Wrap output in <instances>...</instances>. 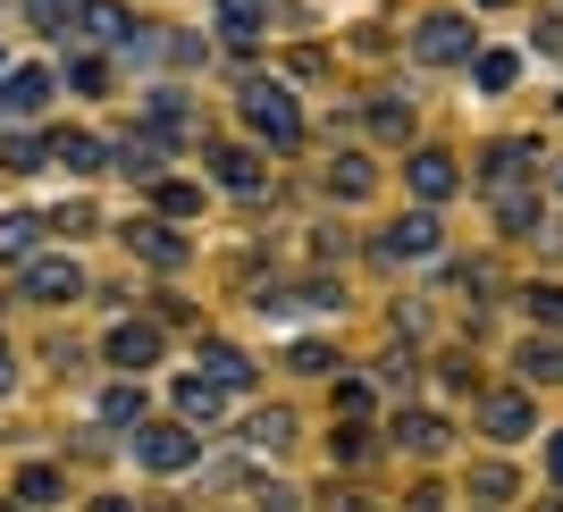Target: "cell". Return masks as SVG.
<instances>
[{
  "mask_svg": "<svg viewBox=\"0 0 563 512\" xmlns=\"http://www.w3.org/2000/svg\"><path fill=\"white\" fill-rule=\"evenodd\" d=\"M286 437H295V420H286V412H261L253 420V445H286Z\"/></svg>",
  "mask_w": 563,
  "mask_h": 512,
  "instance_id": "cell-30",
  "label": "cell"
},
{
  "mask_svg": "<svg viewBox=\"0 0 563 512\" xmlns=\"http://www.w3.org/2000/svg\"><path fill=\"white\" fill-rule=\"evenodd\" d=\"M479 420H488V437H530V403H521V396H488Z\"/></svg>",
  "mask_w": 563,
  "mask_h": 512,
  "instance_id": "cell-15",
  "label": "cell"
},
{
  "mask_svg": "<svg viewBox=\"0 0 563 512\" xmlns=\"http://www.w3.org/2000/svg\"><path fill=\"white\" fill-rule=\"evenodd\" d=\"M521 168H530V143H496L488 160H479V186H488V193H514Z\"/></svg>",
  "mask_w": 563,
  "mask_h": 512,
  "instance_id": "cell-9",
  "label": "cell"
},
{
  "mask_svg": "<svg viewBox=\"0 0 563 512\" xmlns=\"http://www.w3.org/2000/svg\"><path fill=\"white\" fill-rule=\"evenodd\" d=\"M51 101V68H9L0 76V118H34Z\"/></svg>",
  "mask_w": 563,
  "mask_h": 512,
  "instance_id": "cell-7",
  "label": "cell"
},
{
  "mask_svg": "<svg viewBox=\"0 0 563 512\" xmlns=\"http://www.w3.org/2000/svg\"><path fill=\"white\" fill-rule=\"evenodd\" d=\"M555 186H563V168H555Z\"/></svg>",
  "mask_w": 563,
  "mask_h": 512,
  "instance_id": "cell-37",
  "label": "cell"
},
{
  "mask_svg": "<svg viewBox=\"0 0 563 512\" xmlns=\"http://www.w3.org/2000/svg\"><path fill=\"white\" fill-rule=\"evenodd\" d=\"M396 437L412 445V454H438V445H446L454 428H446V420H438V412H404V420H396Z\"/></svg>",
  "mask_w": 563,
  "mask_h": 512,
  "instance_id": "cell-13",
  "label": "cell"
},
{
  "mask_svg": "<svg viewBox=\"0 0 563 512\" xmlns=\"http://www.w3.org/2000/svg\"><path fill=\"white\" fill-rule=\"evenodd\" d=\"M34 235H43V219H25V210H18V219H0V260H25V253H34Z\"/></svg>",
  "mask_w": 563,
  "mask_h": 512,
  "instance_id": "cell-19",
  "label": "cell"
},
{
  "mask_svg": "<svg viewBox=\"0 0 563 512\" xmlns=\"http://www.w3.org/2000/svg\"><path fill=\"white\" fill-rule=\"evenodd\" d=\"M471 43H479V34H471L463 18H446V9H438V18H421V34H412V51H421L429 68H454V59H471Z\"/></svg>",
  "mask_w": 563,
  "mask_h": 512,
  "instance_id": "cell-3",
  "label": "cell"
},
{
  "mask_svg": "<svg viewBox=\"0 0 563 512\" xmlns=\"http://www.w3.org/2000/svg\"><path fill=\"white\" fill-rule=\"evenodd\" d=\"M438 253V219H429V210H412V219H396V227L378 235V260H387V269H404V260H429Z\"/></svg>",
  "mask_w": 563,
  "mask_h": 512,
  "instance_id": "cell-4",
  "label": "cell"
},
{
  "mask_svg": "<svg viewBox=\"0 0 563 512\" xmlns=\"http://www.w3.org/2000/svg\"><path fill=\"white\" fill-rule=\"evenodd\" d=\"M152 135H186V110H177V93L152 101Z\"/></svg>",
  "mask_w": 563,
  "mask_h": 512,
  "instance_id": "cell-29",
  "label": "cell"
},
{
  "mask_svg": "<svg viewBox=\"0 0 563 512\" xmlns=\"http://www.w3.org/2000/svg\"><path fill=\"white\" fill-rule=\"evenodd\" d=\"M93 512H135V504H126V496H101V504Z\"/></svg>",
  "mask_w": 563,
  "mask_h": 512,
  "instance_id": "cell-35",
  "label": "cell"
},
{
  "mask_svg": "<svg viewBox=\"0 0 563 512\" xmlns=\"http://www.w3.org/2000/svg\"><path fill=\"white\" fill-rule=\"evenodd\" d=\"M202 370H211V387H219V396H235V387L253 378V361H244L235 345H202Z\"/></svg>",
  "mask_w": 563,
  "mask_h": 512,
  "instance_id": "cell-12",
  "label": "cell"
},
{
  "mask_svg": "<svg viewBox=\"0 0 563 512\" xmlns=\"http://www.w3.org/2000/svg\"><path fill=\"white\" fill-rule=\"evenodd\" d=\"M18 504H59V470H18Z\"/></svg>",
  "mask_w": 563,
  "mask_h": 512,
  "instance_id": "cell-20",
  "label": "cell"
},
{
  "mask_svg": "<svg viewBox=\"0 0 563 512\" xmlns=\"http://www.w3.org/2000/svg\"><path fill=\"white\" fill-rule=\"evenodd\" d=\"M521 303H530V320L563 327V286H530V294H521Z\"/></svg>",
  "mask_w": 563,
  "mask_h": 512,
  "instance_id": "cell-25",
  "label": "cell"
},
{
  "mask_svg": "<svg viewBox=\"0 0 563 512\" xmlns=\"http://www.w3.org/2000/svg\"><path fill=\"white\" fill-rule=\"evenodd\" d=\"M261 512H303V504H295L286 488H269V496H261Z\"/></svg>",
  "mask_w": 563,
  "mask_h": 512,
  "instance_id": "cell-32",
  "label": "cell"
},
{
  "mask_svg": "<svg viewBox=\"0 0 563 512\" xmlns=\"http://www.w3.org/2000/svg\"><path fill=\"white\" fill-rule=\"evenodd\" d=\"M244 126H253L261 143H303V118H295V93L286 85H244Z\"/></svg>",
  "mask_w": 563,
  "mask_h": 512,
  "instance_id": "cell-1",
  "label": "cell"
},
{
  "mask_svg": "<svg viewBox=\"0 0 563 512\" xmlns=\"http://www.w3.org/2000/svg\"><path fill=\"white\" fill-rule=\"evenodd\" d=\"M329 186H336V193H371V160H362V152H345V160L329 168Z\"/></svg>",
  "mask_w": 563,
  "mask_h": 512,
  "instance_id": "cell-24",
  "label": "cell"
},
{
  "mask_svg": "<svg viewBox=\"0 0 563 512\" xmlns=\"http://www.w3.org/2000/svg\"><path fill=\"white\" fill-rule=\"evenodd\" d=\"M371 126H378V135H404V126H412V101H396V93H387V101L371 110Z\"/></svg>",
  "mask_w": 563,
  "mask_h": 512,
  "instance_id": "cell-27",
  "label": "cell"
},
{
  "mask_svg": "<svg viewBox=\"0 0 563 512\" xmlns=\"http://www.w3.org/2000/svg\"><path fill=\"white\" fill-rule=\"evenodd\" d=\"M0 387H9V345H0Z\"/></svg>",
  "mask_w": 563,
  "mask_h": 512,
  "instance_id": "cell-36",
  "label": "cell"
},
{
  "mask_svg": "<svg viewBox=\"0 0 563 512\" xmlns=\"http://www.w3.org/2000/svg\"><path fill=\"white\" fill-rule=\"evenodd\" d=\"M488 9H496V0H488Z\"/></svg>",
  "mask_w": 563,
  "mask_h": 512,
  "instance_id": "cell-38",
  "label": "cell"
},
{
  "mask_svg": "<svg viewBox=\"0 0 563 512\" xmlns=\"http://www.w3.org/2000/svg\"><path fill=\"white\" fill-rule=\"evenodd\" d=\"M404 177H412V193H421V202H446V193H454V160H446V152H412V168H404Z\"/></svg>",
  "mask_w": 563,
  "mask_h": 512,
  "instance_id": "cell-10",
  "label": "cell"
},
{
  "mask_svg": "<svg viewBox=\"0 0 563 512\" xmlns=\"http://www.w3.org/2000/svg\"><path fill=\"white\" fill-rule=\"evenodd\" d=\"M514 370L530 378V387H563V345H539V336H530V345L514 353Z\"/></svg>",
  "mask_w": 563,
  "mask_h": 512,
  "instance_id": "cell-11",
  "label": "cell"
},
{
  "mask_svg": "<svg viewBox=\"0 0 563 512\" xmlns=\"http://www.w3.org/2000/svg\"><path fill=\"white\" fill-rule=\"evenodd\" d=\"M471 496H479V504H496V496H514V479H505L496 463H479V470H471Z\"/></svg>",
  "mask_w": 563,
  "mask_h": 512,
  "instance_id": "cell-28",
  "label": "cell"
},
{
  "mask_svg": "<svg viewBox=\"0 0 563 512\" xmlns=\"http://www.w3.org/2000/svg\"><path fill=\"white\" fill-rule=\"evenodd\" d=\"M101 420H110V428H135V420H143V396H135V387H110V396H101Z\"/></svg>",
  "mask_w": 563,
  "mask_h": 512,
  "instance_id": "cell-22",
  "label": "cell"
},
{
  "mask_svg": "<svg viewBox=\"0 0 563 512\" xmlns=\"http://www.w3.org/2000/svg\"><path fill=\"white\" fill-rule=\"evenodd\" d=\"M68 85H76V93H101L110 76H101V59H76V68H68Z\"/></svg>",
  "mask_w": 563,
  "mask_h": 512,
  "instance_id": "cell-31",
  "label": "cell"
},
{
  "mask_svg": "<svg viewBox=\"0 0 563 512\" xmlns=\"http://www.w3.org/2000/svg\"><path fill=\"white\" fill-rule=\"evenodd\" d=\"M177 403H186V420H219V387H211V378H186Z\"/></svg>",
  "mask_w": 563,
  "mask_h": 512,
  "instance_id": "cell-21",
  "label": "cell"
},
{
  "mask_svg": "<svg viewBox=\"0 0 563 512\" xmlns=\"http://www.w3.org/2000/svg\"><path fill=\"white\" fill-rule=\"evenodd\" d=\"M135 463H143V470H194V463H202V437H194V428H177V420L135 428Z\"/></svg>",
  "mask_w": 563,
  "mask_h": 512,
  "instance_id": "cell-2",
  "label": "cell"
},
{
  "mask_svg": "<svg viewBox=\"0 0 563 512\" xmlns=\"http://www.w3.org/2000/svg\"><path fill=\"white\" fill-rule=\"evenodd\" d=\"M76 25H85V43H135V25H126V9H118V0H85V9H76Z\"/></svg>",
  "mask_w": 563,
  "mask_h": 512,
  "instance_id": "cell-8",
  "label": "cell"
},
{
  "mask_svg": "<svg viewBox=\"0 0 563 512\" xmlns=\"http://www.w3.org/2000/svg\"><path fill=\"white\" fill-rule=\"evenodd\" d=\"M25 294H34V303H68V294H85V269H76V260H25Z\"/></svg>",
  "mask_w": 563,
  "mask_h": 512,
  "instance_id": "cell-5",
  "label": "cell"
},
{
  "mask_svg": "<svg viewBox=\"0 0 563 512\" xmlns=\"http://www.w3.org/2000/svg\"><path fill=\"white\" fill-rule=\"evenodd\" d=\"M51 160H59V168H76V177H93V168L110 160V152H101L93 135H59V143H51Z\"/></svg>",
  "mask_w": 563,
  "mask_h": 512,
  "instance_id": "cell-16",
  "label": "cell"
},
{
  "mask_svg": "<svg viewBox=\"0 0 563 512\" xmlns=\"http://www.w3.org/2000/svg\"><path fill=\"white\" fill-rule=\"evenodd\" d=\"M547 470H555V488H563V428H555V445H547Z\"/></svg>",
  "mask_w": 563,
  "mask_h": 512,
  "instance_id": "cell-34",
  "label": "cell"
},
{
  "mask_svg": "<svg viewBox=\"0 0 563 512\" xmlns=\"http://www.w3.org/2000/svg\"><path fill=\"white\" fill-rule=\"evenodd\" d=\"M118 160H126V177H161V143H118Z\"/></svg>",
  "mask_w": 563,
  "mask_h": 512,
  "instance_id": "cell-26",
  "label": "cell"
},
{
  "mask_svg": "<svg viewBox=\"0 0 563 512\" xmlns=\"http://www.w3.org/2000/svg\"><path fill=\"white\" fill-rule=\"evenodd\" d=\"M514 76H521L514 51H479V93H514Z\"/></svg>",
  "mask_w": 563,
  "mask_h": 512,
  "instance_id": "cell-18",
  "label": "cell"
},
{
  "mask_svg": "<svg viewBox=\"0 0 563 512\" xmlns=\"http://www.w3.org/2000/svg\"><path fill=\"white\" fill-rule=\"evenodd\" d=\"M219 25H228V43H261V0H219Z\"/></svg>",
  "mask_w": 563,
  "mask_h": 512,
  "instance_id": "cell-17",
  "label": "cell"
},
{
  "mask_svg": "<svg viewBox=\"0 0 563 512\" xmlns=\"http://www.w3.org/2000/svg\"><path fill=\"white\" fill-rule=\"evenodd\" d=\"M135 244H143L152 260H161V269H177V260H186V244H177L168 227H135Z\"/></svg>",
  "mask_w": 563,
  "mask_h": 512,
  "instance_id": "cell-23",
  "label": "cell"
},
{
  "mask_svg": "<svg viewBox=\"0 0 563 512\" xmlns=\"http://www.w3.org/2000/svg\"><path fill=\"white\" fill-rule=\"evenodd\" d=\"M211 168H219V186H228V193H253L261 186V160H253V152H235V143H228V152H211Z\"/></svg>",
  "mask_w": 563,
  "mask_h": 512,
  "instance_id": "cell-14",
  "label": "cell"
},
{
  "mask_svg": "<svg viewBox=\"0 0 563 512\" xmlns=\"http://www.w3.org/2000/svg\"><path fill=\"white\" fill-rule=\"evenodd\" d=\"M118 361V370H152V361H161V327H143V320H118L110 327V345H101Z\"/></svg>",
  "mask_w": 563,
  "mask_h": 512,
  "instance_id": "cell-6",
  "label": "cell"
},
{
  "mask_svg": "<svg viewBox=\"0 0 563 512\" xmlns=\"http://www.w3.org/2000/svg\"><path fill=\"white\" fill-rule=\"evenodd\" d=\"M34 18H43V25H59V18H68V0H34Z\"/></svg>",
  "mask_w": 563,
  "mask_h": 512,
  "instance_id": "cell-33",
  "label": "cell"
}]
</instances>
